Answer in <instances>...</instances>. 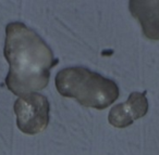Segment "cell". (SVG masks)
Wrapping results in <instances>:
<instances>
[{
  "label": "cell",
  "mask_w": 159,
  "mask_h": 155,
  "mask_svg": "<svg viewBox=\"0 0 159 155\" xmlns=\"http://www.w3.org/2000/svg\"><path fill=\"white\" fill-rule=\"evenodd\" d=\"M148 112V101L146 91L132 92L124 103L117 104L110 110L108 120L113 127L125 128L133 122L142 118Z\"/></svg>",
  "instance_id": "cell-4"
},
{
  "label": "cell",
  "mask_w": 159,
  "mask_h": 155,
  "mask_svg": "<svg viewBox=\"0 0 159 155\" xmlns=\"http://www.w3.org/2000/svg\"><path fill=\"white\" fill-rule=\"evenodd\" d=\"M3 54L9 63L6 85L18 97L46 88L51 68L59 62L50 47L21 22L9 23L6 27Z\"/></svg>",
  "instance_id": "cell-1"
},
{
  "label": "cell",
  "mask_w": 159,
  "mask_h": 155,
  "mask_svg": "<svg viewBox=\"0 0 159 155\" xmlns=\"http://www.w3.org/2000/svg\"><path fill=\"white\" fill-rule=\"evenodd\" d=\"M49 101L43 94L35 92L19 97L14 103L19 129L26 135L44 131L49 124Z\"/></svg>",
  "instance_id": "cell-3"
},
{
  "label": "cell",
  "mask_w": 159,
  "mask_h": 155,
  "mask_svg": "<svg viewBox=\"0 0 159 155\" xmlns=\"http://www.w3.org/2000/svg\"><path fill=\"white\" fill-rule=\"evenodd\" d=\"M130 12L142 25L143 34L150 40H159V0H132Z\"/></svg>",
  "instance_id": "cell-5"
},
{
  "label": "cell",
  "mask_w": 159,
  "mask_h": 155,
  "mask_svg": "<svg viewBox=\"0 0 159 155\" xmlns=\"http://www.w3.org/2000/svg\"><path fill=\"white\" fill-rule=\"evenodd\" d=\"M55 83L62 97L75 99L86 107L104 110L119 98V88L115 81L83 66L59 71Z\"/></svg>",
  "instance_id": "cell-2"
}]
</instances>
